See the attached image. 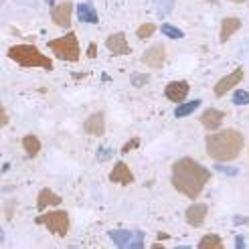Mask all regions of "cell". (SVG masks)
Listing matches in <instances>:
<instances>
[{
	"label": "cell",
	"instance_id": "cell-1",
	"mask_svg": "<svg viewBox=\"0 0 249 249\" xmlns=\"http://www.w3.org/2000/svg\"><path fill=\"white\" fill-rule=\"evenodd\" d=\"M211 180V170L196 162L195 158L184 156L172 164L170 182L180 195H184L191 201H196L203 195L207 182Z\"/></svg>",
	"mask_w": 249,
	"mask_h": 249
},
{
	"label": "cell",
	"instance_id": "cell-2",
	"mask_svg": "<svg viewBox=\"0 0 249 249\" xmlns=\"http://www.w3.org/2000/svg\"><path fill=\"white\" fill-rule=\"evenodd\" d=\"M245 146V136L239 130H221L207 136L205 140V150L207 154L215 160V162H231L235 160Z\"/></svg>",
	"mask_w": 249,
	"mask_h": 249
},
{
	"label": "cell",
	"instance_id": "cell-3",
	"mask_svg": "<svg viewBox=\"0 0 249 249\" xmlns=\"http://www.w3.org/2000/svg\"><path fill=\"white\" fill-rule=\"evenodd\" d=\"M6 55L20 67H41L47 71L53 69V61L45 57L35 45H12Z\"/></svg>",
	"mask_w": 249,
	"mask_h": 249
},
{
	"label": "cell",
	"instance_id": "cell-4",
	"mask_svg": "<svg viewBox=\"0 0 249 249\" xmlns=\"http://www.w3.org/2000/svg\"><path fill=\"white\" fill-rule=\"evenodd\" d=\"M49 49L55 53V57L63 59V61H71V63H75L79 61V39H77V33L69 31L67 35L59 36V39H53L49 41Z\"/></svg>",
	"mask_w": 249,
	"mask_h": 249
},
{
	"label": "cell",
	"instance_id": "cell-5",
	"mask_svg": "<svg viewBox=\"0 0 249 249\" xmlns=\"http://www.w3.org/2000/svg\"><path fill=\"white\" fill-rule=\"evenodd\" d=\"M35 223L36 225H45L53 235H57V237H65L69 233V227H71L67 211H49V213L36 217Z\"/></svg>",
	"mask_w": 249,
	"mask_h": 249
},
{
	"label": "cell",
	"instance_id": "cell-6",
	"mask_svg": "<svg viewBox=\"0 0 249 249\" xmlns=\"http://www.w3.org/2000/svg\"><path fill=\"white\" fill-rule=\"evenodd\" d=\"M109 237L118 247H126V249L144 247V233L140 231H111Z\"/></svg>",
	"mask_w": 249,
	"mask_h": 249
},
{
	"label": "cell",
	"instance_id": "cell-7",
	"mask_svg": "<svg viewBox=\"0 0 249 249\" xmlns=\"http://www.w3.org/2000/svg\"><path fill=\"white\" fill-rule=\"evenodd\" d=\"M243 69L241 67H237L235 71H231L229 75H225L223 79H219L217 83H215V87H213V93H215V97H223L227 91H231V89H235L241 81H243Z\"/></svg>",
	"mask_w": 249,
	"mask_h": 249
},
{
	"label": "cell",
	"instance_id": "cell-8",
	"mask_svg": "<svg viewBox=\"0 0 249 249\" xmlns=\"http://www.w3.org/2000/svg\"><path fill=\"white\" fill-rule=\"evenodd\" d=\"M166 61V47L164 45H152L150 49H146L142 55V63L150 69H160Z\"/></svg>",
	"mask_w": 249,
	"mask_h": 249
},
{
	"label": "cell",
	"instance_id": "cell-9",
	"mask_svg": "<svg viewBox=\"0 0 249 249\" xmlns=\"http://www.w3.org/2000/svg\"><path fill=\"white\" fill-rule=\"evenodd\" d=\"M71 18H73V2L65 0L61 4H53L51 8V20L57 27H71Z\"/></svg>",
	"mask_w": 249,
	"mask_h": 249
},
{
	"label": "cell",
	"instance_id": "cell-10",
	"mask_svg": "<svg viewBox=\"0 0 249 249\" xmlns=\"http://www.w3.org/2000/svg\"><path fill=\"white\" fill-rule=\"evenodd\" d=\"M189 89H191L189 81H170L164 87V95L172 104H182L186 99V95H189Z\"/></svg>",
	"mask_w": 249,
	"mask_h": 249
},
{
	"label": "cell",
	"instance_id": "cell-11",
	"mask_svg": "<svg viewBox=\"0 0 249 249\" xmlns=\"http://www.w3.org/2000/svg\"><path fill=\"white\" fill-rule=\"evenodd\" d=\"M83 130L89 136H104L106 134V114L104 111H95L89 114L83 122Z\"/></svg>",
	"mask_w": 249,
	"mask_h": 249
},
{
	"label": "cell",
	"instance_id": "cell-12",
	"mask_svg": "<svg viewBox=\"0 0 249 249\" xmlns=\"http://www.w3.org/2000/svg\"><path fill=\"white\" fill-rule=\"evenodd\" d=\"M106 45H107V49L114 55H130L132 53V47L128 45L126 33H114V35H109L107 39H106Z\"/></svg>",
	"mask_w": 249,
	"mask_h": 249
},
{
	"label": "cell",
	"instance_id": "cell-13",
	"mask_svg": "<svg viewBox=\"0 0 249 249\" xmlns=\"http://www.w3.org/2000/svg\"><path fill=\"white\" fill-rule=\"evenodd\" d=\"M207 213H209L207 205H203V203H195V205H191L189 209H186L184 217H186V223H189L191 227L198 229V227H203V223H205V219H207Z\"/></svg>",
	"mask_w": 249,
	"mask_h": 249
},
{
	"label": "cell",
	"instance_id": "cell-14",
	"mask_svg": "<svg viewBox=\"0 0 249 249\" xmlns=\"http://www.w3.org/2000/svg\"><path fill=\"white\" fill-rule=\"evenodd\" d=\"M109 182H116V184H122V186H128L134 182V174L130 170V166L126 162H116L114 164V170L109 172Z\"/></svg>",
	"mask_w": 249,
	"mask_h": 249
},
{
	"label": "cell",
	"instance_id": "cell-15",
	"mask_svg": "<svg viewBox=\"0 0 249 249\" xmlns=\"http://www.w3.org/2000/svg\"><path fill=\"white\" fill-rule=\"evenodd\" d=\"M223 120H225V114H223L221 109H215V107H209V109H205L203 114H201V118H198V122L203 124V128H207V130H219V126L223 124Z\"/></svg>",
	"mask_w": 249,
	"mask_h": 249
},
{
	"label": "cell",
	"instance_id": "cell-16",
	"mask_svg": "<svg viewBox=\"0 0 249 249\" xmlns=\"http://www.w3.org/2000/svg\"><path fill=\"white\" fill-rule=\"evenodd\" d=\"M241 27H243L241 18H235V17L223 18V22H221V31H219V39H221V43H227L231 36L241 29Z\"/></svg>",
	"mask_w": 249,
	"mask_h": 249
},
{
	"label": "cell",
	"instance_id": "cell-17",
	"mask_svg": "<svg viewBox=\"0 0 249 249\" xmlns=\"http://www.w3.org/2000/svg\"><path fill=\"white\" fill-rule=\"evenodd\" d=\"M61 203H63L61 196L57 193H53L51 189H43L39 195H36V209L39 211H43L45 207H57Z\"/></svg>",
	"mask_w": 249,
	"mask_h": 249
},
{
	"label": "cell",
	"instance_id": "cell-18",
	"mask_svg": "<svg viewBox=\"0 0 249 249\" xmlns=\"http://www.w3.org/2000/svg\"><path fill=\"white\" fill-rule=\"evenodd\" d=\"M77 18H79L81 22H91V24H95V22L99 20L97 10H95V6H93L91 2L77 4Z\"/></svg>",
	"mask_w": 249,
	"mask_h": 249
},
{
	"label": "cell",
	"instance_id": "cell-19",
	"mask_svg": "<svg viewBox=\"0 0 249 249\" xmlns=\"http://www.w3.org/2000/svg\"><path fill=\"white\" fill-rule=\"evenodd\" d=\"M22 148H24V152L29 154V158H35L36 154L41 152V140L36 138L35 134H27L22 138Z\"/></svg>",
	"mask_w": 249,
	"mask_h": 249
},
{
	"label": "cell",
	"instance_id": "cell-20",
	"mask_svg": "<svg viewBox=\"0 0 249 249\" xmlns=\"http://www.w3.org/2000/svg\"><path fill=\"white\" fill-rule=\"evenodd\" d=\"M198 249H223V239L215 233L205 235V237L198 241Z\"/></svg>",
	"mask_w": 249,
	"mask_h": 249
},
{
	"label": "cell",
	"instance_id": "cell-21",
	"mask_svg": "<svg viewBox=\"0 0 249 249\" xmlns=\"http://www.w3.org/2000/svg\"><path fill=\"white\" fill-rule=\"evenodd\" d=\"M198 106H201V99H193V102L182 104V106H178L177 109H174V116L177 118H186V116H191Z\"/></svg>",
	"mask_w": 249,
	"mask_h": 249
},
{
	"label": "cell",
	"instance_id": "cell-22",
	"mask_svg": "<svg viewBox=\"0 0 249 249\" xmlns=\"http://www.w3.org/2000/svg\"><path fill=\"white\" fill-rule=\"evenodd\" d=\"M154 33H156V24H152V22H144V24L138 27V31H136L138 39H150Z\"/></svg>",
	"mask_w": 249,
	"mask_h": 249
},
{
	"label": "cell",
	"instance_id": "cell-23",
	"mask_svg": "<svg viewBox=\"0 0 249 249\" xmlns=\"http://www.w3.org/2000/svg\"><path fill=\"white\" fill-rule=\"evenodd\" d=\"M160 31H162L168 39H182V36H184V33L180 29H177V27H172V24H162Z\"/></svg>",
	"mask_w": 249,
	"mask_h": 249
},
{
	"label": "cell",
	"instance_id": "cell-24",
	"mask_svg": "<svg viewBox=\"0 0 249 249\" xmlns=\"http://www.w3.org/2000/svg\"><path fill=\"white\" fill-rule=\"evenodd\" d=\"M233 104H235V106H249V91H245V89H235V93H233Z\"/></svg>",
	"mask_w": 249,
	"mask_h": 249
},
{
	"label": "cell",
	"instance_id": "cell-25",
	"mask_svg": "<svg viewBox=\"0 0 249 249\" xmlns=\"http://www.w3.org/2000/svg\"><path fill=\"white\" fill-rule=\"evenodd\" d=\"M154 2L158 6L160 15H166V12H170V8L174 6V0H154Z\"/></svg>",
	"mask_w": 249,
	"mask_h": 249
},
{
	"label": "cell",
	"instance_id": "cell-26",
	"mask_svg": "<svg viewBox=\"0 0 249 249\" xmlns=\"http://www.w3.org/2000/svg\"><path fill=\"white\" fill-rule=\"evenodd\" d=\"M138 146H140V138H132L128 144L122 146V154H128L130 150H134V148H138Z\"/></svg>",
	"mask_w": 249,
	"mask_h": 249
},
{
	"label": "cell",
	"instance_id": "cell-27",
	"mask_svg": "<svg viewBox=\"0 0 249 249\" xmlns=\"http://www.w3.org/2000/svg\"><path fill=\"white\" fill-rule=\"evenodd\" d=\"M132 83H134V85H144V83H148V75H140V73H132Z\"/></svg>",
	"mask_w": 249,
	"mask_h": 249
},
{
	"label": "cell",
	"instance_id": "cell-28",
	"mask_svg": "<svg viewBox=\"0 0 249 249\" xmlns=\"http://www.w3.org/2000/svg\"><path fill=\"white\" fill-rule=\"evenodd\" d=\"M111 156V150H107V148H99V150H97V160H99V162H104V160H107Z\"/></svg>",
	"mask_w": 249,
	"mask_h": 249
},
{
	"label": "cell",
	"instance_id": "cell-29",
	"mask_svg": "<svg viewBox=\"0 0 249 249\" xmlns=\"http://www.w3.org/2000/svg\"><path fill=\"white\" fill-rule=\"evenodd\" d=\"M6 124H8V114H6V109L0 106V128H4Z\"/></svg>",
	"mask_w": 249,
	"mask_h": 249
},
{
	"label": "cell",
	"instance_id": "cell-30",
	"mask_svg": "<svg viewBox=\"0 0 249 249\" xmlns=\"http://www.w3.org/2000/svg\"><path fill=\"white\" fill-rule=\"evenodd\" d=\"M95 55H97V47H95V45L91 43L89 47H87V57H91V59H93Z\"/></svg>",
	"mask_w": 249,
	"mask_h": 249
},
{
	"label": "cell",
	"instance_id": "cell-31",
	"mask_svg": "<svg viewBox=\"0 0 249 249\" xmlns=\"http://www.w3.org/2000/svg\"><path fill=\"white\" fill-rule=\"evenodd\" d=\"M45 2H47V4H51V6H53V4H55V0H45Z\"/></svg>",
	"mask_w": 249,
	"mask_h": 249
},
{
	"label": "cell",
	"instance_id": "cell-32",
	"mask_svg": "<svg viewBox=\"0 0 249 249\" xmlns=\"http://www.w3.org/2000/svg\"><path fill=\"white\" fill-rule=\"evenodd\" d=\"M231 2H237V4H241V2H245V0H231Z\"/></svg>",
	"mask_w": 249,
	"mask_h": 249
},
{
	"label": "cell",
	"instance_id": "cell-33",
	"mask_svg": "<svg viewBox=\"0 0 249 249\" xmlns=\"http://www.w3.org/2000/svg\"><path fill=\"white\" fill-rule=\"evenodd\" d=\"M0 241H2V231H0Z\"/></svg>",
	"mask_w": 249,
	"mask_h": 249
}]
</instances>
